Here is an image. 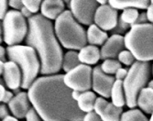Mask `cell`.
I'll return each mask as SVG.
<instances>
[{
  "label": "cell",
  "mask_w": 153,
  "mask_h": 121,
  "mask_svg": "<svg viewBox=\"0 0 153 121\" xmlns=\"http://www.w3.org/2000/svg\"><path fill=\"white\" fill-rule=\"evenodd\" d=\"M63 78L64 74L39 77L29 89L30 103L43 121H82L85 116Z\"/></svg>",
  "instance_id": "1"
},
{
  "label": "cell",
  "mask_w": 153,
  "mask_h": 121,
  "mask_svg": "<svg viewBox=\"0 0 153 121\" xmlns=\"http://www.w3.org/2000/svg\"><path fill=\"white\" fill-rule=\"evenodd\" d=\"M27 25L26 45L37 51L40 62V73H57L62 68L63 54L51 21L41 14H36L27 19Z\"/></svg>",
  "instance_id": "2"
},
{
  "label": "cell",
  "mask_w": 153,
  "mask_h": 121,
  "mask_svg": "<svg viewBox=\"0 0 153 121\" xmlns=\"http://www.w3.org/2000/svg\"><path fill=\"white\" fill-rule=\"evenodd\" d=\"M54 31L59 42L68 50H82L87 44L85 29L74 18L70 10H65L55 20Z\"/></svg>",
  "instance_id": "3"
},
{
  "label": "cell",
  "mask_w": 153,
  "mask_h": 121,
  "mask_svg": "<svg viewBox=\"0 0 153 121\" xmlns=\"http://www.w3.org/2000/svg\"><path fill=\"white\" fill-rule=\"evenodd\" d=\"M7 54L9 61L16 62L22 73L21 88L27 89L37 80L39 73H40V62L38 58L37 51L27 45L8 46Z\"/></svg>",
  "instance_id": "4"
},
{
  "label": "cell",
  "mask_w": 153,
  "mask_h": 121,
  "mask_svg": "<svg viewBox=\"0 0 153 121\" xmlns=\"http://www.w3.org/2000/svg\"><path fill=\"white\" fill-rule=\"evenodd\" d=\"M125 45L138 62L153 61V25H134L125 35Z\"/></svg>",
  "instance_id": "5"
},
{
  "label": "cell",
  "mask_w": 153,
  "mask_h": 121,
  "mask_svg": "<svg viewBox=\"0 0 153 121\" xmlns=\"http://www.w3.org/2000/svg\"><path fill=\"white\" fill-rule=\"evenodd\" d=\"M151 66L149 62H135L128 70V75L123 81L126 96V104L133 109L137 105V97L149 83Z\"/></svg>",
  "instance_id": "6"
},
{
  "label": "cell",
  "mask_w": 153,
  "mask_h": 121,
  "mask_svg": "<svg viewBox=\"0 0 153 121\" xmlns=\"http://www.w3.org/2000/svg\"><path fill=\"white\" fill-rule=\"evenodd\" d=\"M29 25L20 11L9 10L1 25V35L7 46H16L27 37Z\"/></svg>",
  "instance_id": "7"
},
{
  "label": "cell",
  "mask_w": 153,
  "mask_h": 121,
  "mask_svg": "<svg viewBox=\"0 0 153 121\" xmlns=\"http://www.w3.org/2000/svg\"><path fill=\"white\" fill-rule=\"evenodd\" d=\"M93 69L89 65L80 64L76 68L64 74V84L73 91L83 93L92 87Z\"/></svg>",
  "instance_id": "8"
},
{
  "label": "cell",
  "mask_w": 153,
  "mask_h": 121,
  "mask_svg": "<svg viewBox=\"0 0 153 121\" xmlns=\"http://www.w3.org/2000/svg\"><path fill=\"white\" fill-rule=\"evenodd\" d=\"M98 7V3L94 0L69 1V7H70V11L72 12L74 18L79 23L86 26H91L94 24V15Z\"/></svg>",
  "instance_id": "9"
},
{
  "label": "cell",
  "mask_w": 153,
  "mask_h": 121,
  "mask_svg": "<svg viewBox=\"0 0 153 121\" xmlns=\"http://www.w3.org/2000/svg\"><path fill=\"white\" fill-rule=\"evenodd\" d=\"M116 82V78L112 75L105 73L100 66H95L93 69V79H92V88L94 91L104 97H111V91Z\"/></svg>",
  "instance_id": "10"
},
{
  "label": "cell",
  "mask_w": 153,
  "mask_h": 121,
  "mask_svg": "<svg viewBox=\"0 0 153 121\" xmlns=\"http://www.w3.org/2000/svg\"><path fill=\"white\" fill-rule=\"evenodd\" d=\"M118 22L117 10L111 7L109 4L105 6H99L97 8L94 23L104 31L113 30Z\"/></svg>",
  "instance_id": "11"
},
{
  "label": "cell",
  "mask_w": 153,
  "mask_h": 121,
  "mask_svg": "<svg viewBox=\"0 0 153 121\" xmlns=\"http://www.w3.org/2000/svg\"><path fill=\"white\" fill-rule=\"evenodd\" d=\"M126 45H125V37L118 34H113L105 42V43L100 49L101 59H115L118 58L120 52L125 50Z\"/></svg>",
  "instance_id": "12"
},
{
  "label": "cell",
  "mask_w": 153,
  "mask_h": 121,
  "mask_svg": "<svg viewBox=\"0 0 153 121\" xmlns=\"http://www.w3.org/2000/svg\"><path fill=\"white\" fill-rule=\"evenodd\" d=\"M3 81L9 89L16 91L21 87L22 73L19 65L11 61H7L4 64Z\"/></svg>",
  "instance_id": "13"
},
{
  "label": "cell",
  "mask_w": 153,
  "mask_h": 121,
  "mask_svg": "<svg viewBox=\"0 0 153 121\" xmlns=\"http://www.w3.org/2000/svg\"><path fill=\"white\" fill-rule=\"evenodd\" d=\"M8 108L12 115L17 118H24L32 108L30 107V100L27 93L20 92L13 97L8 103Z\"/></svg>",
  "instance_id": "14"
},
{
  "label": "cell",
  "mask_w": 153,
  "mask_h": 121,
  "mask_svg": "<svg viewBox=\"0 0 153 121\" xmlns=\"http://www.w3.org/2000/svg\"><path fill=\"white\" fill-rule=\"evenodd\" d=\"M64 2L62 0H44L41 3V15L48 19L56 20L64 12Z\"/></svg>",
  "instance_id": "15"
},
{
  "label": "cell",
  "mask_w": 153,
  "mask_h": 121,
  "mask_svg": "<svg viewBox=\"0 0 153 121\" xmlns=\"http://www.w3.org/2000/svg\"><path fill=\"white\" fill-rule=\"evenodd\" d=\"M100 59L101 53L97 46L86 45L79 51V60L82 64H86L89 66L91 64H96Z\"/></svg>",
  "instance_id": "16"
},
{
  "label": "cell",
  "mask_w": 153,
  "mask_h": 121,
  "mask_svg": "<svg viewBox=\"0 0 153 121\" xmlns=\"http://www.w3.org/2000/svg\"><path fill=\"white\" fill-rule=\"evenodd\" d=\"M108 4L117 10H125L128 8L147 9L150 5V2L147 0H110Z\"/></svg>",
  "instance_id": "17"
},
{
  "label": "cell",
  "mask_w": 153,
  "mask_h": 121,
  "mask_svg": "<svg viewBox=\"0 0 153 121\" xmlns=\"http://www.w3.org/2000/svg\"><path fill=\"white\" fill-rule=\"evenodd\" d=\"M86 36H87V42L90 43V45H94V46H100V45L103 46L108 39V36L106 32L101 30L95 24L89 26V28L86 31Z\"/></svg>",
  "instance_id": "18"
},
{
  "label": "cell",
  "mask_w": 153,
  "mask_h": 121,
  "mask_svg": "<svg viewBox=\"0 0 153 121\" xmlns=\"http://www.w3.org/2000/svg\"><path fill=\"white\" fill-rule=\"evenodd\" d=\"M137 106L147 114L153 113V89L145 87L141 90L137 97Z\"/></svg>",
  "instance_id": "19"
},
{
  "label": "cell",
  "mask_w": 153,
  "mask_h": 121,
  "mask_svg": "<svg viewBox=\"0 0 153 121\" xmlns=\"http://www.w3.org/2000/svg\"><path fill=\"white\" fill-rule=\"evenodd\" d=\"M96 98L97 97L94 92L86 91L81 93V96L77 100V105L80 110L83 113H89L94 111Z\"/></svg>",
  "instance_id": "20"
},
{
  "label": "cell",
  "mask_w": 153,
  "mask_h": 121,
  "mask_svg": "<svg viewBox=\"0 0 153 121\" xmlns=\"http://www.w3.org/2000/svg\"><path fill=\"white\" fill-rule=\"evenodd\" d=\"M111 99L112 103L117 107H123L126 105V96L123 86V81L116 80L111 91Z\"/></svg>",
  "instance_id": "21"
},
{
  "label": "cell",
  "mask_w": 153,
  "mask_h": 121,
  "mask_svg": "<svg viewBox=\"0 0 153 121\" xmlns=\"http://www.w3.org/2000/svg\"><path fill=\"white\" fill-rule=\"evenodd\" d=\"M80 64L82 63L79 60V52L76 50H69L63 55L62 69L66 73L76 68Z\"/></svg>",
  "instance_id": "22"
},
{
  "label": "cell",
  "mask_w": 153,
  "mask_h": 121,
  "mask_svg": "<svg viewBox=\"0 0 153 121\" xmlns=\"http://www.w3.org/2000/svg\"><path fill=\"white\" fill-rule=\"evenodd\" d=\"M122 114V107H117L113 103H108L100 117L103 121H121Z\"/></svg>",
  "instance_id": "23"
},
{
  "label": "cell",
  "mask_w": 153,
  "mask_h": 121,
  "mask_svg": "<svg viewBox=\"0 0 153 121\" xmlns=\"http://www.w3.org/2000/svg\"><path fill=\"white\" fill-rule=\"evenodd\" d=\"M101 67V70L108 74V75H113V74H116L117 72L122 68V65H121V62L117 60H115V59H107V60H105L103 62V63L100 65Z\"/></svg>",
  "instance_id": "24"
},
{
  "label": "cell",
  "mask_w": 153,
  "mask_h": 121,
  "mask_svg": "<svg viewBox=\"0 0 153 121\" xmlns=\"http://www.w3.org/2000/svg\"><path fill=\"white\" fill-rule=\"evenodd\" d=\"M121 121H149V119L140 109L133 108L122 114Z\"/></svg>",
  "instance_id": "25"
},
{
  "label": "cell",
  "mask_w": 153,
  "mask_h": 121,
  "mask_svg": "<svg viewBox=\"0 0 153 121\" xmlns=\"http://www.w3.org/2000/svg\"><path fill=\"white\" fill-rule=\"evenodd\" d=\"M138 16H140V13H138L137 9L135 8H128V9H125L123 10L121 16L119 17L120 19L130 27L135 25Z\"/></svg>",
  "instance_id": "26"
},
{
  "label": "cell",
  "mask_w": 153,
  "mask_h": 121,
  "mask_svg": "<svg viewBox=\"0 0 153 121\" xmlns=\"http://www.w3.org/2000/svg\"><path fill=\"white\" fill-rule=\"evenodd\" d=\"M117 59L121 63L125 64L126 66H132L135 62V57L132 54V52L128 50H125L120 52Z\"/></svg>",
  "instance_id": "27"
},
{
  "label": "cell",
  "mask_w": 153,
  "mask_h": 121,
  "mask_svg": "<svg viewBox=\"0 0 153 121\" xmlns=\"http://www.w3.org/2000/svg\"><path fill=\"white\" fill-rule=\"evenodd\" d=\"M41 3L42 1H39V0H23L24 7L29 9L32 14H35L40 9Z\"/></svg>",
  "instance_id": "28"
},
{
  "label": "cell",
  "mask_w": 153,
  "mask_h": 121,
  "mask_svg": "<svg viewBox=\"0 0 153 121\" xmlns=\"http://www.w3.org/2000/svg\"><path fill=\"white\" fill-rule=\"evenodd\" d=\"M109 102H107L104 97H97L95 104H94V111L97 114L101 116V114L103 113V111L105 110V108L106 107V105H108Z\"/></svg>",
  "instance_id": "29"
},
{
  "label": "cell",
  "mask_w": 153,
  "mask_h": 121,
  "mask_svg": "<svg viewBox=\"0 0 153 121\" xmlns=\"http://www.w3.org/2000/svg\"><path fill=\"white\" fill-rule=\"evenodd\" d=\"M14 97L15 96H13V93L6 90L5 85L1 84V85H0V101L3 102L4 104H8Z\"/></svg>",
  "instance_id": "30"
},
{
  "label": "cell",
  "mask_w": 153,
  "mask_h": 121,
  "mask_svg": "<svg viewBox=\"0 0 153 121\" xmlns=\"http://www.w3.org/2000/svg\"><path fill=\"white\" fill-rule=\"evenodd\" d=\"M129 28H131V27H130L129 25L126 24V23H124V22L120 19V18H119L117 27H116V28H115L112 31L114 32V34L121 35L122 33H125V32H126Z\"/></svg>",
  "instance_id": "31"
},
{
  "label": "cell",
  "mask_w": 153,
  "mask_h": 121,
  "mask_svg": "<svg viewBox=\"0 0 153 121\" xmlns=\"http://www.w3.org/2000/svg\"><path fill=\"white\" fill-rule=\"evenodd\" d=\"M41 119L42 118L39 117V115L37 113V111L33 107L29 111V113L27 114V117H26L27 121H41Z\"/></svg>",
  "instance_id": "32"
},
{
  "label": "cell",
  "mask_w": 153,
  "mask_h": 121,
  "mask_svg": "<svg viewBox=\"0 0 153 121\" xmlns=\"http://www.w3.org/2000/svg\"><path fill=\"white\" fill-rule=\"evenodd\" d=\"M7 8H8V1L1 0L0 1V19H1V20H3L6 15L7 14L8 12Z\"/></svg>",
  "instance_id": "33"
},
{
  "label": "cell",
  "mask_w": 153,
  "mask_h": 121,
  "mask_svg": "<svg viewBox=\"0 0 153 121\" xmlns=\"http://www.w3.org/2000/svg\"><path fill=\"white\" fill-rule=\"evenodd\" d=\"M82 121H103L101 117L99 115H97L94 111L86 113L85 117H83Z\"/></svg>",
  "instance_id": "34"
},
{
  "label": "cell",
  "mask_w": 153,
  "mask_h": 121,
  "mask_svg": "<svg viewBox=\"0 0 153 121\" xmlns=\"http://www.w3.org/2000/svg\"><path fill=\"white\" fill-rule=\"evenodd\" d=\"M8 5L12 8H14V10L18 11H20L24 7L23 1H19V0H10V1H8Z\"/></svg>",
  "instance_id": "35"
},
{
  "label": "cell",
  "mask_w": 153,
  "mask_h": 121,
  "mask_svg": "<svg viewBox=\"0 0 153 121\" xmlns=\"http://www.w3.org/2000/svg\"><path fill=\"white\" fill-rule=\"evenodd\" d=\"M128 71L126 70V69H124V68H120L117 73L115 74V78L116 80H119V81H124L125 79H126L127 75H128Z\"/></svg>",
  "instance_id": "36"
},
{
  "label": "cell",
  "mask_w": 153,
  "mask_h": 121,
  "mask_svg": "<svg viewBox=\"0 0 153 121\" xmlns=\"http://www.w3.org/2000/svg\"><path fill=\"white\" fill-rule=\"evenodd\" d=\"M148 17H147V14L146 13H141V14H140V16H138L135 25H141V24H147L148 23ZM134 26V25H133Z\"/></svg>",
  "instance_id": "37"
},
{
  "label": "cell",
  "mask_w": 153,
  "mask_h": 121,
  "mask_svg": "<svg viewBox=\"0 0 153 121\" xmlns=\"http://www.w3.org/2000/svg\"><path fill=\"white\" fill-rule=\"evenodd\" d=\"M9 116V111H8V108L7 107V105L5 104L0 105V117L2 119L7 117Z\"/></svg>",
  "instance_id": "38"
},
{
  "label": "cell",
  "mask_w": 153,
  "mask_h": 121,
  "mask_svg": "<svg viewBox=\"0 0 153 121\" xmlns=\"http://www.w3.org/2000/svg\"><path fill=\"white\" fill-rule=\"evenodd\" d=\"M146 14H147V17H148V20L150 22V24L153 25V5L152 4H150L149 6V7L147 8Z\"/></svg>",
  "instance_id": "39"
},
{
  "label": "cell",
  "mask_w": 153,
  "mask_h": 121,
  "mask_svg": "<svg viewBox=\"0 0 153 121\" xmlns=\"http://www.w3.org/2000/svg\"><path fill=\"white\" fill-rule=\"evenodd\" d=\"M20 12H21V14L23 15V17H24L25 19H30V18L33 16L32 13H31L29 9H27V8H26L25 7L20 10Z\"/></svg>",
  "instance_id": "40"
},
{
  "label": "cell",
  "mask_w": 153,
  "mask_h": 121,
  "mask_svg": "<svg viewBox=\"0 0 153 121\" xmlns=\"http://www.w3.org/2000/svg\"><path fill=\"white\" fill-rule=\"evenodd\" d=\"M7 49H5L4 47H0V58H1V62H7Z\"/></svg>",
  "instance_id": "41"
},
{
  "label": "cell",
  "mask_w": 153,
  "mask_h": 121,
  "mask_svg": "<svg viewBox=\"0 0 153 121\" xmlns=\"http://www.w3.org/2000/svg\"><path fill=\"white\" fill-rule=\"evenodd\" d=\"M80 96H81V93H80V92H78V91H73V93H72V97H73L76 102H77V100L79 99Z\"/></svg>",
  "instance_id": "42"
},
{
  "label": "cell",
  "mask_w": 153,
  "mask_h": 121,
  "mask_svg": "<svg viewBox=\"0 0 153 121\" xmlns=\"http://www.w3.org/2000/svg\"><path fill=\"white\" fill-rule=\"evenodd\" d=\"M2 121H19V120H18V118H17V117H15L8 116L7 117H6V118L2 119Z\"/></svg>",
  "instance_id": "43"
},
{
  "label": "cell",
  "mask_w": 153,
  "mask_h": 121,
  "mask_svg": "<svg viewBox=\"0 0 153 121\" xmlns=\"http://www.w3.org/2000/svg\"><path fill=\"white\" fill-rule=\"evenodd\" d=\"M148 87L153 89V80H151V81H149V86Z\"/></svg>",
  "instance_id": "44"
},
{
  "label": "cell",
  "mask_w": 153,
  "mask_h": 121,
  "mask_svg": "<svg viewBox=\"0 0 153 121\" xmlns=\"http://www.w3.org/2000/svg\"><path fill=\"white\" fill-rule=\"evenodd\" d=\"M149 121H153V113L151 114V117H150V119H149Z\"/></svg>",
  "instance_id": "45"
},
{
  "label": "cell",
  "mask_w": 153,
  "mask_h": 121,
  "mask_svg": "<svg viewBox=\"0 0 153 121\" xmlns=\"http://www.w3.org/2000/svg\"><path fill=\"white\" fill-rule=\"evenodd\" d=\"M152 74H153V65H152Z\"/></svg>",
  "instance_id": "46"
},
{
  "label": "cell",
  "mask_w": 153,
  "mask_h": 121,
  "mask_svg": "<svg viewBox=\"0 0 153 121\" xmlns=\"http://www.w3.org/2000/svg\"><path fill=\"white\" fill-rule=\"evenodd\" d=\"M150 4H152V5H153V1H151V2H150Z\"/></svg>",
  "instance_id": "47"
}]
</instances>
